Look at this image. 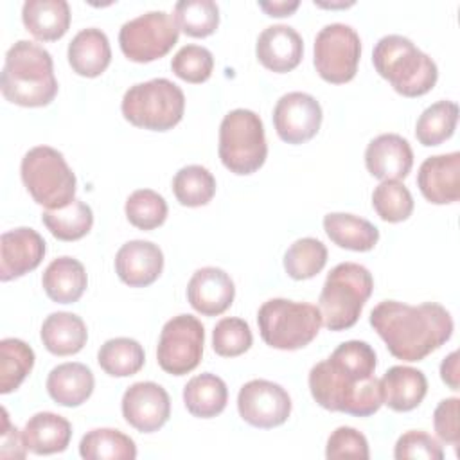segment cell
Masks as SVG:
<instances>
[{"instance_id": "obj_1", "label": "cell", "mask_w": 460, "mask_h": 460, "mask_svg": "<svg viewBox=\"0 0 460 460\" xmlns=\"http://www.w3.org/2000/svg\"><path fill=\"white\" fill-rule=\"evenodd\" d=\"M377 358L361 340L340 343L332 354L309 370L313 399L329 411L370 417L383 406L381 381L374 376Z\"/></svg>"}, {"instance_id": "obj_2", "label": "cell", "mask_w": 460, "mask_h": 460, "mask_svg": "<svg viewBox=\"0 0 460 460\" xmlns=\"http://www.w3.org/2000/svg\"><path fill=\"white\" fill-rule=\"evenodd\" d=\"M370 325L386 343L388 352L402 361L424 359L453 334V318L437 302L410 305L383 300L370 311Z\"/></svg>"}, {"instance_id": "obj_3", "label": "cell", "mask_w": 460, "mask_h": 460, "mask_svg": "<svg viewBox=\"0 0 460 460\" xmlns=\"http://www.w3.org/2000/svg\"><path fill=\"white\" fill-rule=\"evenodd\" d=\"M2 95L18 106H47L58 95L54 61L41 45L18 40L5 54L2 75Z\"/></svg>"}, {"instance_id": "obj_4", "label": "cell", "mask_w": 460, "mask_h": 460, "mask_svg": "<svg viewBox=\"0 0 460 460\" xmlns=\"http://www.w3.org/2000/svg\"><path fill=\"white\" fill-rule=\"evenodd\" d=\"M372 63L377 74L404 97L428 93L438 79L437 63L401 34L383 36L374 47Z\"/></svg>"}, {"instance_id": "obj_5", "label": "cell", "mask_w": 460, "mask_h": 460, "mask_svg": "<svg viewBox=\"0 0 460 460\" xmlns=\"http://www.w3.org/2000/svg\"><path fill=\"white\" fill-rule=\"evenodd\" d=\"M372 289L374 279L365 266L358 262L336 264L329 271L318 298L322 325L329 331L350 329L359 320Z\"/></svg>"}, {"instance_id": "obj_6", "label": "cell", "mask_w": 460, "mask_h": 460, "mask_svg": "<svg viewBox=\"0 0 460 460\" xmlns=\"http://www.w3.org/2000/svg\"><path fill=\"white\" fill-rule=\"evenodd\" d=\"M257 325L266 345L280 350H296L309 345L320 327V309L307 302L270 298L257 313Z\"/></svg>"}, {"instance_id": "obj_7", "label": "cell", "mask_w": 460, "mask_h": 460, "mask_svg": "<svg viewBox=\"0 0 460 460\" xmlns=\"http://www.w3.org/2000/svg\"><path fill=\"white\" fill-rule=\"evenodd\" d=\"M120 110L124 119L137 128L167 131L181 120L185 95L172 81L155 77L129 86L122 97Z\"/></svg>"}, {"instance_id": "obj_8", "label": "cell", "mask_w": 460, "mask_h": 460, "mask_svg": "<svg viewBox=\"0 0 460 460\" xmlns=\"http://www.w3.org/2000/svg\"><path fill=\"white\" fill-rule=\"evenodd\" d=\"M20 174L32 199L45 208H59L75 199V174L63 153L50 146L29 149L22 158Z\"/></svg>"}, {"instance_id": "obj_9", "label": "cell", "mask_w": 460, "mask_h": 460, "mask_svg": "<svg viewBox=\"0 0 460 460\" xmlns=\"http://www.w3.org/2000/svg\"><path fill=\"white\" fill-rule=\"evenodd\" d=\"M219 158L234 174H252L262 167L268 144L261 117L246 108L228 111L219 126Z\"/></svg>"}, {"instance_id": "obj_10", "label": "cell", "mask_w": 460, "mask_h": 460, "mask_svg": "<svg viewBox=\"0 0 460 460\" xmlns=\"http://www.w3.org/2000/svg\"><path fill=\"white\" fill-rule=\"evenodd\" d=\"M180 27L174 16L165 11H149L129 22L119 31L122 54L135 63H149L164 58L178 41Z\"/></svg>"}, {"instance_id": "obj_11", "label": "cell", "mask_w": 460, "mask_h": 460, "mask_svg": "<svg viewBox=\"0 0 460 460\" xmlns=\"http://www.w3.org/2000/svg\"><path fill=\"white\" fill-rule=\"evenodd\" d=\"M314 68L318 75L332 84L354 79L361 58L359 34L347 23H327L314 38Z\"/></svg>"}, {"instance_id": "obj_12", "label": "cell", "mask_w": 460, "mask_h": 460, "mask_svg": "<svg viewBox=\"0 0 460 460\" xmlns=\"http://www.w3.org/2000/svg\"><path fill=\"white\" fill-rule=\"evenodd\" d=\"M205 329L192 314H178L162 327L156 359L164 372L172 376H185L192 372L203 356Z\"/></svg>"}, {"instance_id": "obj_13", "label": "cell", "mask_w": 460, "mask_h": 460, "mask_svg": "<svg viewBox=\"0 0 460 460\" xmlns=\"http://www.w3.org/2000/svg\"><path fill=\"white\" fill-rule=\"evenodd\" d=\"M237 410L244 422L253 428H277L291 413V397L277 383L268 379H252L237 394Z\"/></svg>"}, {"instance_id": "obj_14", "label": "cell", "mask_w": 460, "mask_h": 460, "mask_svg": "<svg viewBox=\"0 0 460 460\" xmlns=\"http://www.w3.org/2000/svg\"><path fill=\"white\" fill-rule=\"evenodd\" d=\"M322 106L305 92L284 93L273 108V126L277 135L288 144L311 140L322 126Z\"/></svg>"}, {"instance_id": "obj_15", "label": "cell", "mask_w": 460, "mask_h": 460, "mask_svg": "<svg viewBox=\"0 0 460 460\" xmlns=\"http://www.w3.org/2000/svg\"><path fill=\"white\" fill-rule=\"evenodd\" d=\"M122 417L137 431H158L171 417V399L164 386L153 381L133 383L122 395Z\"/></svg>"}, {"instance_id": "obj_16", "label": "cell", "mask_w": 460, "mask_h": 460, "mask_svg": "<svg viewBox=\"0 0 460 460\" xmlns=\"http://www.w3.org/2000/svg\"><path fill=\"white\" fill-rule=\"evenodd\" d=\"M47 252L45 239L29 226L7 230L0 237V280L9 282L36 270Z\"/></svg>"}, {"instance_id": "obj_17", "label": "cell", "mask_w": 460, "mask_h": 460, "mask_svg": "<svg viewBox=\"0 0 460 460\" xmlns=\"http://www.w3.org/2000/svg\"><path fill=\"white\" fill-rule=\"evenodd\" d=\"M420 194L435 205L455 203L460 198V153L428 156L417 172Z\"/></svg>"}, {"instance_id": "obj_18", "label": "cell", "mask_w": 460, "mask_h": 460, "mask_svg": "<svg viewBox=\"0 0 460 460\" xmlns=\"http://www.w3.org/2000/svg\"><path fill=\"white\" fill-rule=\"evenodd\" d=\"M235 296V286L230 275L216 266H205L192 273L187 284L189 304L205 316L225 313Z\"/></svg>"}, {"instance_id": "obj_19", "label": "cell", "mask_w": 460, "mask_h": 460, "mask_svg": "<svg viewBox=\"0 0 460 460\" xmlns=\"http://www.w3.org/2000/svg\"><path fill=\"white\" fill-rule=\"evenodd\" d=\"M164 270V253L158 244L144 239L124 243L115 253V271L129 288L153 284Z\"/></svg>"}, {"instance_id": "obj_20", "label": "cell", "mask_w": 460, "mask_h": 460, "mask_svg": "<svg viewBox=\"0 0 460 460\" xmlns=\"http://www.w3.org/2000/svg\"><path fill=\"white\" fill-rule=\"evenodd\" d=\"M365 165L374 178L402 180L413 165V151L397 133H383L372 138L365 149Z\"/></svg>"}, {"instance_id": "obj_21", "label": "cell", "mask_w": 460, "mask_h": 460, "mask_svg": "<svg viewBox=\"0 0 460 460\" xmlns=\"http://www.w3.org/2000/svg\"><path fill=\"white\" fill-rule=\"evenodd\" d=\"M257 59L271 72L284 74L298 66L304 54L302 36L289 25L266 27L255 43Z\"/></svg>"}, {"instance_id": "obj_22", "label": "cell", "mask_w": 460, "mask_h": 460, "mask_svg": "<svg viewBox=\"0 0 460 460\" xmlns=\"http://www.w3.org/2000/svg\"><path fill=\"white\" fill-rule=\"evenodd\" d=\"M379 381L383 404L394 411H410L417 408L428 392L424 372L406 365L390 367Z\"/></svg>"}, {"instance_id": "obj_23", "label": "cell", "mask_w": 460, "mask_h": 460, "mask_svg": "<svg viewBox=\"0 0 460 460\" xmlns=\"http://www.w3.org/2000/svg\"><path fill=\"white\" fill-rule=\"evenodd\" d=\"M68 63L77 75L97 77L111 61V47L108 36L97 29L88 27L79 31L68 43Z\"/></svg>"}, {"instance_id": "obj_24", "label": "cell", "mask_w": 460, "mask_h": 460, "mask_svg": "<svg viewBox=\"0 0 460 460\" xmlns=\"http://www.w3.org/2000/svg\"><path fill=\"white\" fill-rule=\"evenodd\" d=\"M22 435L27 451L34 455H54L68 447L72 426L58 413L38 411L25 422Z\"/></svg>"}, {"instance_id": "obj_25", "label": "cell", "mask_w": 460, "mask_h": 460, "mask_svg": "<svg viewBox=\"0 0 460 460\" xmlns=\"http://www.w3.org/2000/svg\"><path fill=\"white\" fill-rule=\"evenodd\" d=\"M95 379L92 370L77 361L61 363L49 372L47 392L56 404L61 406H79L93 392Z\"/></svg>"}, {"instance_id": "obj_26", "label": "cell", "mask_w": 460, "mask_h": 460, "mask_svg": "<svg viewBox=\"0 0 460 460\" xmlns=\"http://www.w3.org/2000/svg\"><path fill=\"white\" fill-rule=\"evenodd\" d=\"M41 284L52 302L74 304L83 296L88 286V275L77 259L63 255L45 268Z\"/></svg>"}, {"instance_id": "obj_27", "label": "cell", "mask_w": 460, "mask_h": 460, "mask_svg": "<svg viewBox=\"0 0 460 460\" xmlns=\"http://www.w3.org/2000/svg\"><path fill=\"white\" fill-rule=\"evenodd\" d=\"M70 5L65 0H27L22 7L25 29L40 41H54L70 27Z\"/></svg>"}, {"instance_id": "obj_28", "label": "cell", "mask_w": 460, "mask_h": 460, "mask_svg": "<svg viewBox=\"0 0 460 460\" xmlns=\"http://www.w3.org/2000/svg\"><path fill=\"white\" fill-rule=\"evenodd\" d=\"M45 349L54 356L77 354L88 340V331L81 316L66 311L50 313L40 331Z\"/></svg>"}, {"instance_id": "obj_29", "label": "cell", "mask_w": 460, "mask_h": 460, "mask_svg": "<svg viewBox=\"0 0 460 460\" xmlns=\"http://www.w3.org/2000/svg\"><path fill=\"white\" fill-rule=\"evenodd\" d=\"M183 402L190 415L212 419L226 408L228 388L219 376L203 372L190 377L183 386Z\"/></svg>"}, {"instance_id": "obj_30", "label": "cell", "mask_w": 460, "mask_h": 460, "mask_svg": "<svg viewBox=\"0 0 460 460\" xmlns=\"http://www.w3.org/2000/svg\"><path fill=\"white\" fill-rule=\"evenodd\" d=\"M323 230L329 239L345 250L368 252L379 241V230L368 219L354 214L331 212L323 217Z\"/></svg>"}, {"instance_id": "obj_31", "label": "cell", "mask_w": 460, "mask_h": 460, "mask_svg": "<svg viewBox=\"0 0 460 460\" xmlns=\"http://www.w3.org/2000/svg\"><path fill=\"white\" fill-rule=\"evenodd\" d=\"M41 221L56 239L77 241L92 230L93 212L84 201L72 199L65 207L47 208L41 214Z\"/></svg>"}, {"instance_id": "obj_32", "label": "cell", "mask_w": 460, "mask_h": 460, "mask_svg": "<svg viewBox=\"0 0 460 460\" xmlns=\"http://www.w3.org/2000/svg\"><path fill=\"white\" fill-rule=\"evenodd\" d=\"M79 455L86 460H133L137 446L131 437L119 429L97 428L79 442Z\"/></svg>"}, {"instance_id": "obj_33", "label": "cell", "mask_w": 460, "mask_h": 460, "mask_svg": "<svg viewBox=\"0 0 460 460\" xmlns=\"http://www.w3.org/2000/svg\"><path fill=\"white\" fill-rule=\"evenodd\" d=\"M146 361L142 345L133 338H111L104 341L97 352L99 367L113 377H128L137 374Z\"/></svg>"}, {"instance_id": "obj_34", "label": "cell", "mask_w": 460, "mask_h": 460, "mask_svg": "<svg viewBox=\"0 0 460 460\" xmlns=\"http://www.w3.org/2000/svg\"><path fill=\"white\" fill-rule=\"evenodd\" d=\"M458 120V106L453 101H437L428 106L417 119L415 137L426 146H440L455 133Z\"/></svg>"}, {"instance_id": "obj_35", "label": "cell", "mask_w": 460, "mask_h": 460, "mask_svg": "<svg viewBox=\"0 0 460 460\" xmlns=\"http://www.w3.org/2000/svg\"><path fill=\"white\" fill-rule=\"evenodd\" d=\"M34 367V350L18 338L0 341V394L14 392Z\"/></svg>"}, {"instance_id": "obj_36", "label": "cell", "mask_w": 460, "mask_h": 460, "mask_svg": "<svg viewBox=\"0 0 460 460\" xmlns=\"http://www.w3.org/2000/svg\"><path fill=\"white\" fill-rule=\"evenodd\" d=\"M172 192L183 207H203L216 194V178L203 165H185L172 178Z\"/></svg>"}, {"instance_id": "obj_37", "label": "cell", "mask_w": 460, "mask_h": 460, "mask_svg": "<svg viewBox=\"0 0 460 460\" xmlns=\"http://www.w3.org/2000/svg\"><path fill=\"white\" fill-rule=\"evenodd\" d=\"M327 262V248L314 237L296 239L284 253V270L295 280L318 275Z\"/></svg>"}, {"instance_id": "obj_38", "label": "cell", "mask_w": 460, "mask_h": 460, "mask_svg": "<svg viewBox=\"0 0 460 460\" xmlns=\"http://www.w3.org/2000/svg\"><path fill=\"white\" fill-rule=\"evenodd\" d=\"M174 20L187 36L207 38L219 25V7L212 0H180L174 4Z\"/></svg>"}, {"instance_id": "obj_39", "label": "cell", "mask_w": 460, "mask_h": 460, "mask_svg": "<svg viewBox=\"0 0 460 460\" xmlns=\"http://www.w3.org/2000/svg\"><path fill=\"white\" fill-rule=\"evenodd\" d=\"M372 207L383 221L399 223L411 216L413 196L399 180H383L372 192Z\"/></svg>"}, {"instance_id": "obj_40", "label": "cell", "mask_w": 460, "mask_h": 460, "mask_svg": "<svg viewBox=\"0 0 460 460\" xmlns=\"http://www.w3.org/2000/svg\"><path fill=\"white\" fill-rule=\"evenodd\" d=\"M124 212L128 221L140 230H153L164 225L167 217V201L151 189H138L126 199Z\"/></svg>"}, {"instance_id": "obj_41", "label": "cell", "mask_w": 460, "mask_h": 460, "mask_svg": "<svg viewBox=\"0 0 460 460\" xmlns=\"http://www.w3.org/2000/svg\"><path fill=\"white\" fill-rule=\"evenodd\" d=\"M253 343L248 322L243 318H221L212 331V349L223 358H235L244 354Z\"/></svg>"}, {"instance_id": "obj_42", "label": "cell", "mask_w": 460, "mask_h": 460, "mask_svg": "<svg viewBox=\"0 0 460 460\" xmlns=\"http://www.w3.org/2000/svg\"><path fill=\"white\" fill-rule=\"evenodd\" d=\"M214 68V56L201 45H185L171 59V70L180 79L198 84L210 77Z\"/></svg>"}, {"instance_id": "obj_43", "label": "cell", "mask_w": 460, "mask_h": 460, "mask_svg": "<svg viewBox=\"0 0 460 460\" xmlns=\"http://www.w3.org/2000/svg\"><path fill=\"white\" fill-rule=\"evenodd\" d=\"M325 456L329 460H338V458L367 460L370 456V449L361 431L350 426H340L327 438Z\"/></svg>"}, {"instance_id": "obj_44", "label": "cell", "mask_w": 460, "mask_h": 460, "mask_svg": "<svg viewBox=\"0 0 460 460\" xmlns=\"http://www.w3.org/2000/svg\"><path fill=\"white\" fill-rule=\"evenodd\" d=\"M394 456L397 460H410V458H424V460H442L444 451L440 444L422 429H410L402 433L394 449Z\"/></svg>"}, {"instance_id": "obj_45", "label": "cell", "mask_w": 460, "mask_h": 460, "mask_svg": "<svg viewBox=\"0 0 460 460\" xmlns=\"http://www.w3.org/2000/svg\"><path fill=\"white\" fill-rule=\"evenodd\" d=\"M458 397L442 399L433 411V428L437 437L446 442L456 446L460 442V426H458Z\"/></svg>"}, {"instance_id": "obj_46", "label": "cell", "mask_w": 460, "mask_h": 460, "mask_svg": "<svg viewBox=\"0 0 460 460\" xmlns=\"http://www.w3.org/2000/svg\"><path fill=\"white\" fill-rule=\"evenodd\" d=\"M2 442H0V456L2 458H25L27 447L23 442V435L16 426H11L7 410L2 408Z\"/></svg>"}, {"instance_id": "obj_47", "label": "cell", "mask_w": 460, "mask_h": 460, "mask_svg": "<svg viewBox=\"0 0 460 460\" xmlns=\"http://www.w3.org/2000/svg\"><path fill=\"white\" fill-rule=\"evenodd\" d=\"M458 352H451L447 358L442 359L440 363V377L442 381L451 388V390H458L460 383H458Z\"/></svg>"}, {"instance_id": "obj_48", "label": "cell", "mask_w": 460, "mask_h": 460, "mask_svg": "<svg viewBox=\"0 0 460 460\" xmlns=\"http://www.w3.org/2000/svg\"><path fill=\"white\" fill-rule=\"evenodd\" d=\"M300 2L298 0H273V2H259V7L268 14V16H289L298 9Z\"/></svg>"}]
</instances>
